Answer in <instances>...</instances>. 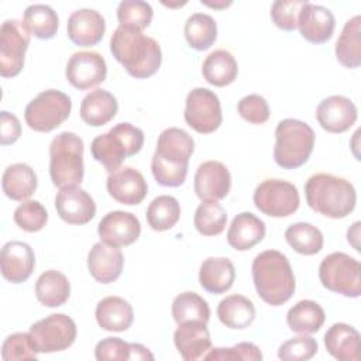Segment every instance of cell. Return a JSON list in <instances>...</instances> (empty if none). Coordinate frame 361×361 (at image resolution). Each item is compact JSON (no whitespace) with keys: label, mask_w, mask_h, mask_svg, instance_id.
Returning <instances> with one entry per match:
<instances>
[{"label":"cell","mask_w":361,"mask_h":361,"mask_svg":"<svg viewBox=\"0 0 361 361\" xmlns=\"http://www.w3.org/2000/svg\"><path fill=\"white\" fill-rule=\"evenodd\" d=\"M110 51L127 73L135 79L155 75L162 62V51L157 39L123 25L114 30L110 38Z\"/></svg>","instance_id":"6da1fadb"},{"label":"cell","mask_w":361,"mask_h":361,"mask_svg":"<svg viewBox=\"0 0 361 361\" xmlns=\"http://www.w3.org/2000/svg\"><path fill=\"white\" fill-rule=\"evenodd\" d=\"M193 149L195 141L185 130L178 127L164 130L151 159V172L157 183L166 188L183 185Z\"/></svg>","instance_id":"7a4b0ae2"},{"label":"cell","mask_w":361,"mask_h":361,"mask_svg":"<svg viewBox=\"0 0 361 361\" xmlns=\"http://www.w3.org/2000/svg\"><path fill=\"white\" fill-rule=\"evenodd\" d=\"M252 282L258 296L271 306L288 302L296 288L289 259L276 250L259 252L251 265Z\"/></svg>","instance_id":"3957f363"},{"label":"cell","mask_w":361,"mask_h":361,"mask_svg":"<svg viewBox=\"0 0 361 361\" xmlns=\"http://www.w3.org/2000/svg\"><path fill=\"white\" fill-rule=\"evenodd\" d=\"M307 206L326 217L344 219L357 203V193L353 183L331 173H314L305 183Z\"/></svg>","instance_id":"277c9868"},{"label":"cell","mask_w":361,"mask_h":361,"mask_svg":"<svg viewBox=\"0 0 361 361\" xmlns=\"http://www.w3.org/2000/svg\"><path fill=\"white\" fill-rule=\"evenodd\" d=\"M144 145V133L130 123H118L107 133L93 138L90 152L93 158L104 166L107 172L121 168L126 158L141 151Z\"/></svg>","instance_id":"5b68a950"},{"label":"cell","mask_w":361,"mask_h":361,"mask_svg":"<svg viewBox=\"0 0 361 361\" xmlns=\"http://www.w3.org/2000/svg\"><path fill=\"white\" fill-rule=\"evenodd\" d=\"M314 147L313 128L296 118H285L275 128L274 161L282 169H296L307 162Z\"/></svg>","instance_id":"8992f818"},{"label":"cell","mask_w":361,"mask_h":361,"mask_svg":"<svg viewBox=\"0 0 361 361\" xmlns=\"http://www.w3.org/2000/svg\"><path fill=\"white\" fill-rule=\"evenodd\" d=\"M83 140L71 131L55 135L49 144V176L55 186L79 185L83 180Z\"/></svg>","instance_id":"52a82bcc"},{"label":"cell","mask_w":361,"mask_h":361,"mask_svg":"<svg viewBox=\"0 0 361 361\" xmlns=\"http://www.w3.org/2000/svg\"><path fill=\"white\" fill-rule=\"evenodd\" d=\"M319 279L326 289L345 298L361 295V265L345 252L324 257L319 265Z\"/></svg>","instance_id":"ba28073f"},{"label":"cell","mask_w":361,"mask_h":361,"mask_svg":"<svg viewBox=\"0 0 361 361\" xmlns=\"http://www.w3.org/2000/svg\"><path fill=\"white\" fill-rule=\"evenodd\" d=\"M72 110L71 97L56 89L38 93L25 107L27 126L38 133H49L68 120Z\"/></svg>","instance_id":"9c48e42d"},{"label":"cell","mask_w":361,"mask_h":361,"mask_svg":"<svg viewBox=\"0 0 361 361\" xmlns=\"http://www.w3.org/2000/svg\"><path fill=\"white\" fill-rule=\"evenodd\" d=\"M30 337L37 353H58L69 348L76 338L78 329L72 317L52 313L30 327Z\"/></svg>","instance_id":"30bf717a"},{"label":"cell","mask_w":361,"mask_h":361,"mask_svg":"<svg viewBox=\"0 0 361 361\" xmlns=\"http://www.w3.org/2000/svg\"><path fill=\"white\" fill-rule=\"evenodd\" d=\"M255 207L269 217H288L300 204L298 188L283 179H265L254 192Z\"/></svg>","instance_id":"8fae6325"},{"label":"cell","mask_w":361,"mask_h":361,"mask_svg":"<svg viewBox=\"0 0 361 361\" xmlns=\"http://www.w3.org/2000/svg\"><path fill=\"white\" fill-rule=\"evenodd\" d=\"M185 121L199 134L214 133L223 121L219 96L206 89H192L185 100Z\"/></svg>","instance_id":"7c38bea8"},{"label":"cell","mask_w":361,"mask_h":361,"mask_svg":"<svg viewBox=\"0 0 361 361\" xmlns=\"http://www.w3.org/2000/svg\"><path fill=\"white\" fill-rule=\"evenodd\" d=\"M30 32L18 20H6L0 27V75L14 78L24 68Z\"/></svg>","instance_id":"4fadbf2b"},{"label":"cell","mask_w":361,"mask_h":361,"mask_svg":"<svg viewBox=\"0 0 361 361\" xmlns=\"http://www.w3.org/2000/svg\"><path fill=\"white\" fill-rule=\"evenodd\" d=\"M65 76L75 89L87 90L104 82L107 76V65L99 52L79 51L69 58Z\"/></svg>","instance_id":"5bb4252c"},{"label":"cell","mask_w":361,"mask_h":361,"mask_svg":"<svg viewBox=\"0 0 361 361\" xmlns=\"http://www.w3.org/2000/svg\"><path fill=\"white\" fill-rule=\"evenodd\" d=\"M55 209L65 223L76 226L89 223L96 214L93 197L78 185L59 189L55 196Z\"/></svg>","instance_id":"9a60e30c"},{"label":"cell","mask_w":361,"mask_h":361,"mask_svg":"<svg viewBox=\"0 0 361 361\" xmlns=\"http://www.w3.org/2000/svg\"><path fill=\"white\" fill-rule=\"evenodd\" d=\"M100 240L111 247H127L135 243L141 234V224L135 214L123 210L107 213L97 224Z\"/></svg>","instance_id":"2e32d148"},{"label":"cell","mask_w":361,"mask_h":361,"mask_svg":"<svg viewBox=\"0 0 361 361\" xmlns=\"http://www.w3.org/2000/svg\"><path fill=\"white\" fill-rule=\"evenodd\" d=\"M358 117L357 106L345 96L333 94L323 99L316 109L317 123L323 130L341 134L350 130Z\"/></svg>","instance_id":"e0dca14e"},{"label":"cell","mask_w":361,"mask_h":361,"mask_svg":"<svg viewBox=\"0 0 361 361\" xmlns=\"http://www.w3.org/2000/svg\"><path fill=\"white\" fill-rule=\"evenodd\" d=\"M193 188L196 196L203 200H221L231 188V175L220 161H206L196 169Z\"/></svg>","instance_id":"ac0fdd59"},{"label":"cell","mask_w":361,"mask_h":361,"mask_svg":"<svg viewBox=\"0 0 361 361\" xmlns=\"http://www.w3.org/2000/svg\"><path fill=\"white\" fill-rule=\"evenodd\" d=\"M106 186L109 195L116 202L127 206L140 204L148 193L147 180L142 173L133 166H123L111 172Z\"/></svg>","instance_id":"d6986e66"},{"label":"cell","mask_w":361,"mask_h":361,"mask_svg":"<svg viewBox=\"0 0 361 361\" xmlns=\"http://www.w3.org/2000/svg\"><path fill=\"white\" fill-rule=\"evenodd\" d=\"M35 267L32 248L24 241H8L0 254V269L6 281L11 283L25 282Z\"/></svg>","instance_id":"ffe728a7"},{"label":"cell","mask_w":361,"mask_h":361,"mask_svg":"<svg viewBox=\"0 0 361 361\" xmlns=\"http://www.w3.org/2000/svg\"><path fill=\"white\" fill-rule=\"evenodd\" d=\"M106 23L103 16L93 8H79L73 11L66 23L69 39L78 47H93L104 35Z\"/></svg>","instance_id":"44dd1931"},{"label":"cell","mask_w":361,"mask_h":361,"mask_svg":"<svg viewBox=\"0 0 361 361\" xmlns=\"http://www.w3.org/2000/svg\"><path fill=\"white\" fill-rule=\"evenodd\" d=\"M173 344L186 361L203 358L212 348V338L206 323L190 320L178 324L173 333Z\"/></svg>","instance_id":"7402d4cb"},{"label":"cell","mask_w":361,"mask_h":361,"mask_svg":"<svg viewBox=\"0 0 361 361\" xmlns=\"http://www.w3.org/2000/svg\"><path fill=\"white\" fill-rule=\"evenodd\" d=\"M334 27V16L324 6L307 1L299 13L298 28L300 31V35L312 44L327 42L333 37Z\"/></svg>","instance_id":"603a6c76"},{"label":"cell","mask_w":361,"mask_h":361,"mask_svg":"<svg viewBox=\"0 0 361 361\" xmlns=\"http://www.w3.org/2000/svg\"><path fill=\"white\" fill-rule=\"evenodd\" d=\"M124 267V255L120 248L103 241L93 244L87 254V269L99 283H111L118 279Z\"/></svg>","instance_id":"cb8c5ba5"},{"label":"cell","mask_w":361,"mask_h":361,"mask_svg":"<svg viewBox=\"0 0 361 361\" xmlns=\"http://www.w3.org/2000/svg\"><path fill=\"white\" fill-rule=\"evenodd\" d=\"M265 233V223L259 217L250 212H243L233 219L227 230V243L237 251H247L261 243Z\"/></svg>","instance_id":"d4e9b609"},{"label":"cell","mask_w":361,"mask_h":361,"mask_svg":"<svg viewBox=\"0 0 361 361\" xmlns=\"http://www.w3.org/2000/svg\"><path fill=\"white\" fill-rule=\"evenodd\" d=\"M118 111V103L113 93L104 89L89 92L80 103V118L92 127H102L111 121Z\"/></svg>","instance_id":"484cf974"},{"label":"cell","mask_w":361,"mask_h":361,"mask_svg":"<svg viewBox=\"0 0 361 361\" xmlns=\"http://www.w3.org/2000/svg\"><path fill=\"white\" fill-rule=\"evenodd\" d=\"M324 345L338 361L360 360V333L347 323H334L324 334Z\"/></svg>","instance_id":"4316f807"},{"label":"cell","mask_w":361,"mask_h":361,"mask_svg":"<svg viewBox=\"0 0 361 361\" xmlns=\"http://www.w3.org/2000/svg\"><path fill=\"white\" fill-rule=\"evenodd\" d=\"M235 279V268L228 258L209 257L199 269L200 286L213 295L227 292Z\"/></svg>","instance_id":"83f0119b"},{"label":"cell","mask_w":361,"mask_h":361,"mask_svg":"<svg viewBox=\"0 0 361 361\" xmlns=\"http://www.w3.org/2000/svg\"><path fill=\"white\" fill-rule=\"evenodd\" d=\"M96 322L106 331H126L134 320L133 306L120 296H107L96 306Z\"/></svg>","instance_id":"f1b7e54d"},{"label":"cell","mask_w":361,"mask_h":361,"mask_svg":"<svg viewBox=\"0 0 361 361\" xmlns=\"http://www.w3.org/2000/svg\"><path fill=\"white\" fill-rule=\"evenodd\" d=\"M37 175L34 169L23 162L13 164L6 168L1 178V188L4 195L17 202L28 199L37 190Z\"/></svg>","instance_id":"f546056e"},{"label":"cell","mask_w":361,"mask_h":361,"mask_svg":"<svg viewBox=\"0 0 361 361\" xmlns=\"http://www.w3.org/2000/svg\"><path fill=\"white\" fill-rule=\"evenodd\" d=\"M334 52L344 68L355 69L361 65V17L358 14L344 24Z\"/></svg>","instance_id":"4dcf8cb0"},{"label":"cell","mask_w":361,"mask_h":361,"mask_svg":"<svg viewBox=\"0 0 361 361\" xmlns=\"http://www.w3.org/2000/svg\"><path fill=\"white\" fill-rule=\"evenodd\" d=\"M35 296L42 306L59 307L71 296L69 279L59 271L48 269L35 282Z\"/></svg>","instance_id":"1f68e13d"},{"label":"cell","mask_w":361,"mask_h":361,"mask_svg":"<svg viewBox=\"0 0 361 361\" xmlns=\"http://www.w3.org/2000/svg\"><path fill=\"white\" fill-rule=\"evenodd\" d=\"M238 73V65L231 52L216 49L210 52L202 65V75L207 83L224 87L233 83Z\"/></svg>","instance_id":"d6a6232c"},{"label":"cell","mask_w":361,"mask_h":361,"mask_svg":"<svg viewBox=\"0 0 361 361\" xmlns=\"http://www.w3.org/2000/svg\"><path fill=\"white\" fill-rule=\"evenodd\" d=\"M219 320L228 329H247L255 319L254 303L243 295H230L220 300L217 306Z\"/></svg>","instance_id":"836d02e7"},{"label":"cell","mask_w":361,"mask_h":361,"mask_svg":"<svg viewBox=\"0 0 361 361\" xmlns=\"http://www.w3.org/2000/svg\"><path fill=\"white\" fill-rule=\"evenodd\" d=\"M326 320L323 307L314 300H299L286 313L289 329L299 334H312L322 329Z\"/></svg>","instance_id":"e575fe53"},{"label":"cell","mask_w":361,"mask_h":361,"mask_svg":"<svg viewBox=\"0 0 361 361\" xmlns=\"http://www.w3.org/2000/svg\"><path fill=\"white\" fill-rule=\"evenodd\" d=\"M23 24L35 38L51 39L58 31L59 18L52 7L47 4H31L24 10Z\"/></svg>","instance_id":"d590c367"},{"label":"cell","mask_w":361,"mask_h":361,"mask_svg":"<svg viewBox=\"0 0 361 361\" xmlns=\"http://www.w3.org/2000/svg\"><path fill=\"white\" fill-rule=\"evenodd\" d=\"M185 39L196 51L209 49L217 38V24L206 13H195L188 17L183 27Z\"/></svg>","instance_id":"8d00e7d4"},{"label":"cell","mask_w":361,"mask_h":361,"mask_svg":"<svg viewBox=\"0 0 361 361\" xmlns=\"http://www.w3.org/2000/svg\"><path fill=\"white\" fill-rule=\"evenodd\" d=\"M286 243L302 255H314L323 248V233L313 224L299 221L285 230Z\"/></svg>","instance_id":"74e56055"},{"label":"cell","mask_w":361,"mask_h":361,"mask_svg":"<svg viewBox=\"0 0 361 361\" xmlns=\"http://www.w3.org/2000/svg\"><path fill=\"white\" fill-rule=\"evenodd\" d=\"M147 223L155 231H166L176 226L180 217L179 202L169 195L157 196L147 209Z\"/></svg>","instance_id":"f35d334b"},{"label":"cell","mask_w":361,"mask_h":361,"mask_svg":"<svg viewBox=\"0 0 361 361\" xmlns=\"http://www.w3.org/2000/svg\"><path fill=\"white\" fill-rule=\"evenodd\" d=\"M171 312L176 324L190 322V320H199V322L207 323L210 319V307L207 302L196 292H189V290L179 293L173 299Z\"/></svg>","instance_id":"ab89813d"},{"label":"cell","mask_w":361,"mask_h":361,"mask_svg":"<svg viewBox=\"0 0 361 361\" xmlns=\"http://www.w3.org/2000/svg\"><path fill=\"white\" fill-rule=\"evenodd\" d=\"M227 213L217 200H203L193 217V224L197 233L206 237L219 235L226 228Z\"/></svg>","instance_id":"60d3db41"},{"label":"cell","mask_w":361,"mask_h":361,"mask_svg":"<svg viewBox=\"0 0 361 361\" xmlns=\"http://www.w3.org/2000/svg\"><path fill=\"white\" fill-rule=\"evenodd\" d=\"M152 7L142 0H123L117 6V20L120 25L142 31L152 21Z\"/></svg>","instance_id":"b9f144b4"},{"label":"cell","mask_w":361,"mask_h":361,"mask_svg":"<svg viewBox=\"0 0 361 361\" xmlns=\"http://www.w3.org/2000/svg\"><path fill=\"white\" fill-rule=\"evenodd\" d=\"M14 223L27 233L42 230L48 221V212L38 200L23 202L14 210Z\"/></svg>","instance_id":"7bdbcfd3"},{"label":"cell","mask_w":361,"mask_h":361,"mask_svg":"<svg viewBox=\"0 0 361 361\" xmlns=\"http://www.w3.org/2000/svg\"><path fill=\"white\" fill-rule=\"evenodd\" d=\"M317 350V341L312 336L302 334L282 343L278 348V358L283 361H306L313 358Z\"/></svg>","instance_id":"ee69618b"},{"label":"cell","mask_w":361,"mask_h":361,"mask_svg":"<svg viewBox=\"0 0 361 361\" xmlns=\"http://www.w3.org/2000/svg\"><path fill=\"white\" fill-rule=\"evenodd\" d=\"M306 0H276L271 6V20L272 23L283 30L293 31L298 28V18L300 10L305 7Z\"/></svg>","instance_id":"f6af8a7d"},{"label":"cell","mask_w":361,"mask_h":361,"mask_svg":"<svg viewBox=\"0 0 361 361\" xmlns=\"http://www.w3.org/2000/svg\"><path fill=\"white\" fill-rule=\"evenodd\" d=\"M37 354L30 333H14L8 336L1 345V358L4 361L37 360Z\"/></svg>","instance_id":"bcb514c9"},{"label":"cell","mask_w":361,"mask_h":361,"mask_svg":"<svg viewBox=\"0 0 361 361\" xmlns=\"http://www.w3.org/2000/svg\"><path fill=\"white\" fill-rule=\"evenodd\" d=\"M204 360H220V361H258L262 360L261 350L250 341L238 343L233 347H217L210 348V351L203 357Z\"/></svg>","instance_id":"7dc6e473"},{"label":"cell","mask_w":361,"mask_h":361,"mask_svg":"<svg viewBox=\"0 0 361 361\" xmlns=\"http://www.w3.org/2000/svg\"><path fill=\"white\" fill-rule=\"evenodd\" d=\"M237 111L245 121L251 124H264L269 118V106L265 97L259 94H247L240 99L237 104Z\"/></svg>","instance_id":"c3c4849f"},{"label":"cell","mask_w":361,"mask_h":361,"mask_svg":"<svg viewBox=\"0 0 361 361\" xmlns=\"http://www.w3.org/2000/svg\"><path fill=\"white\" fill-rule=\"evenodd\" d=\"M131 354V343L120 337H106L94 347V357L99 361H128Z\"/></svg>","instance_id":"681fc988"},{"label":"cell","mask_w":361,"mask_h":361,"mask_svg":"<svg viewBox=\"0 0 361 361\" xmlns=\"http://www.w3.org/2000/svg\"><path fill=\"white\" fill-rule=\"evenodd\" d=\"M21 135V124L17 116L3 110L0 113V142L1 145L14 144Z\"/></svg>","instance_id":"f907efd6"},{"label":"cell","mask_w":361,"mask_h":361,"mask_svg":"<svg viewBox=\"0 0 361 361\" xmlns=\"http://www.w3.org/2000/svg\"><path fill=\"white\" fill-rule=\"evenodd\" d=\"M130 360H154L151 351L138 343H131V354Z\"/></svg>","instance_id":"816d5d0a"},{"label":"cell","mask_w":361,"mask_h":361,"mask_svg":"<svg viewBox=\"0 0 361 361\" xmlns=\"http://www.w3.org/2000/svg\"><path fill=\"white\" fill-rule=\"evenodd\" d=\"M358 237H360V221H355L347 231V240L348 243L360 252V244H358Z\"/></svg>","instance_id":"f5cc1de1"},{"label":"cell","mask_w":361,"mask_h":361,"mask_svg":"<svg viewBox=\"0 0 361 361\" xmlns=\"http://www.w3.org/2000/svg\"><path fill=\"white\" fill-rule=\"evenodd\" d=\"M200 3L202 4H204V6H207V7H210V8H216V10H223V8H226V7H228V6H231V3L233 1H226V0H214V1H209V0H200Z\"/></svg>","instance_id":"db71d44e"},{"label":"cell","mask_w":361,"mask_h":361,"mask_svg":"<svg viewBox=\"0 0 361 361\" xmlns=\"http://www.w3.org/2000/svg\"><path fill=\"white\" fill-rule=\"evenodd\" d=\"M164 6H168V7H178V6H183L186 4V1H182V3H166V1H162Z\"/></svg>","instance_id":"11a10c76"}]
</instances>
